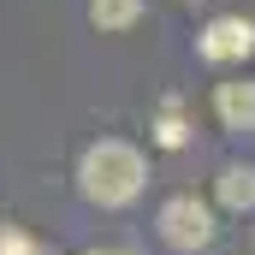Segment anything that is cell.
<instances>
[{"label": "cell", "instance_id": "1", "mask_svg": "<svg viewBox=\"0 0 255 255\" xmlns=\"http://www.w3.org/2000/svg\"><path fill=\"white\" fill-rule=\"evenodd\" d=\"M142 178H148V160H142V148L125 142V136H101V142H89L83 160H77V190L89 196V202H101V208L136 202Z\"/></svg>", "mask_w": 255, "mask_h": 255}, {"label": "cell", "instance_id": "2", "mask_svg": "<svg viewBox=\"0 0 255 255\" xmlns=\"http://www.w3.org/2000/svg\"><path fill=\"white\" fill-rule=\"evenodd\" d=\"M160 238L172 250H208L214 244V208L196 202V196H172L160 208Z\"/></svg>", "mask_w": 255, "mask_h": 255}, {"label": "cell", "instance_id": "3", "mask_svg": "<svg viewBox=\"0 0 255 255\" xmlns=\"http://www.w3.org/2000/svg\"><path fill=\"white\" fill-rule=\"evenodd\" d=\"M196 54H202L208 65H232V60H244V54H255V24L244 18V12L208 18V30L196 36Z\"/></svg>", "mask_w": 255, "mask_h": 255}, {"label": "cell", "instance_id": "4", "mask_svg": "<svg viewBox=\"0 0 255 255\" xmlns=\"http://www.w3.org/2000/svg\"><path fill=\"white\" fill-rule=\"evenodd\" d=\"M214 113H220L226 130H255V83H244V77L220 83L214 89Z\"/></svg>", "mask_w": 255, "mask_h": 255}, {"label": "cell", "instance_id": "5", "mask_svg": "<svg viewBox=\"0 0 255 255\" xmlns=\"http://www.w3.org/2000/svg\"><path fill=\"white\" fill-rule=\"evenodd\" d=\"M214 196H220V208H232V214L255 208V166H226L220 184H214Z\"/></svg>", "mask_w": 255, "mask_h": 255}, {"label": "cell", "instance_id": "6", "mask_svg": "<svg viewBox=\"0 0 255 255\" xmlns=\"http://www.w3.org/2000/svg\"><path fill=\"white\" fill-rule=\"evenodd\" d=\"M142 18V0H89V24L95 30H107V36H119Z\"/></svg>", "mask_w": 255, "mask_h": 255}, {"label": "cell", "instance_id": "7", "mask_svg": "<svg viewBox=\"0 0 255 255\" xmlns=\"http://www.w3.org/2000/svg\"><path fill=\"white\" fill-rule=\"evenodd\" d=\"M0 255H54V250L24 226H0Z\"/></svg>", "mask_w": 255, "mask_h": 255}, {"label": "cell", "instance_id": "8", "mask_svg": "<svg viewBox=\"0 0 255 255\" xmlns=\"http://www.w3.org/2000/svg\"><path fill=\"white\" fill-rule=\"evenodd\" d=\"M154 136H160V148H184V142H190V130H184V119H178V101H166V113H160Z\"/></svg>", "mask_w": 255, "mask_h": 255}, {"label": "cell", "instance_id": "9", "mask_svg": "<svg viewBox=\"0 0 255 255\" xmlns=\"http://www.w3.org/2000/svg\"><path fill=\"white\" fill-rule=\"evenodd\" d=\"M83 255H136V250H125V244H101V250H83Z\"/></svg>", "mask_w": 255, "mask_h": 255}]
</instances>
